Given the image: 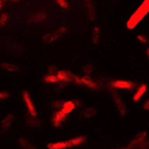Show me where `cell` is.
Masks as SVG:
<instances>
[{
	"label": "cell",
	"instance_id": "2",
	"mask_svg": "<svg viewBox=\"0 0 149 149\" xmlns=\"http://www.w3.org/2000/svg\"><path fill=\"white\" fill-rule=\"evenodd\" d=\"M109 93H110V98H111V101H113V104H114L118 116H120L121 118H125L126 116H128V106H126V104H125L122 95L120 94V91L113 90V89H110Z\"/></svg>",
	"mask_w": 149,
	"mask_h": 149
},
{
	"label": "cell",
	"instance_id": "9",
	"mask_svg": "<svg viewBox=\"0 0 149 149\" xmlns=\"http://www.w3.org/2000/svg\"><path fill=\"white\" fill-rule=\"evenodd\" d=\"M148 137V132L146 130H142V132H139L137 134L133 137L132 140H130V142L128 144V146H126V149H137L140 146V144H141L144 140Z\"/></svg>",
	"mask_w": 149,
	"mask_h": 149
},
{
	"label": "cell",
	"instance_id": "30",
	"mask_svg": "<svg viewBox=\"0 0 149 149\" xmlns=\"http://www.w3.org/2000/svg\"><path fill=\"white\" fill-rule=\"evenodd\" d=\"M73 101H74L75 108H81V106H83V105H85V102H83L82 100H79V98H78V100H73Z\"/></svg>",
	"mask_w": 149,
	"mask_h": 149
},
{
	"label": "cell",
	"instance_id": "23",
	"mask_svg": "<svg viewBox=\"0 0 149 149\" xmlns=\"http://www.w3.org/2000/svg\"><path fill=\"white\" fill-rule=\"evenodd\" d=\"M55 3L58 4L62 10H66V11L70 10V4H69V1H67V0H55Z\"/></svg>",
	"mask_w": 149,
	"mask_h": 149
},
{
	"label": "cell",
	"instance_id": "1",
	"mask_svg": "<svg viewBox=\"0 0 149 149\" xmlns=\"http://www.w3.org/2000/svg\"><path fill=\"white\" fill-rule=\"evenodd\" d=\"M87 141L86 136H77L73 139L67 140V141H56V142H49L46 148L47 149H73L77 146L83 145Z\"/></svg>",
	"mask_w": 149,
	"mask_h": 149
},
{
	"label": "cell",
	"instance_id": "28",
	"mask_svg": "<svg viewBox=\"0 0 149 149\" xmlns=\"http://www.w3.org/2000/svg\"><path fill=\"white\" fill-rule=\"evenodd\" d=\"M56 71H58V67H56L55 65H50V66L47 67V73L49 74H56Z\"/></svg>",
	"mask_w": 149,
	"mask_h": 149
},
{
	"label": "cell",
	"instance_id": "15",
	"mask_svg": "<svg viewBox=\"0 0 149 149\" xmlns=\"http://www.w3.org/2000/svg\"><path fill=\"white\" fill-rule=\"evenodd\" d=\"M17 145H19L20 149H40L38 145H35L34 142H31L26 137H19L17 139Z\"/></svg>",
	"mask_w": 149,
	"mask_h": 149
},
{
	"label": "cell",
	"instance_id": "7",
	"mask_svg": "<svg viewBox=\"0 0 149 149\" xmlns=\"http://www.w3.org/2000/svg\"><path fill=\"white\" fill-rule=\"evenodd\" d=\"M69 118V113H67L65 109H59V110H55L51 116V124L54 128H61V125L66 121Z\"/></svg>",
	"mask_w": 149,
	"mask_h": 149
},
{
	"label": "cell",
	"instance_id": "25",
	"mask_svg": "<svg viewBox=\"0 0 149 149\" xmlns=\"http://www.w3.org/2000/svg\"><path fill=\"white\" fill-rule=\"evenodd\" d=\"M137 40H139L141 45H146V43H149V38L146 36V35H144V34L137 35Z\"/></svg>",
	"mask_w": 149,
	"mask_h": 149
},
{
	"label": "cell",
	"instance_id": "22",
	"mask_svg": "<svg viewBox=\"0 0 149 149\" xmlns=\"http://www.w3.org/2000/svg\"><path fill=\"white\" fill-rule=\"evenodd\" d=\"M93 71H94V66L91 65V63H87V65H85V66H83V69H82L83 75H86V77H90L91 74H93Z\"/></svg>",
	"mask_w": 149,
	"mask_h": 149
},
{
	"label": "cell",
	"instance_id": "32",
	"mask_svg": "<svg viewBox=\"0 0 149 149\" xmlns=\"http://www.w3.org/2000/svg\"><path fill=\"white\" fill-rule=\"evenodd\" d=\"M3 7H4V1H3V0H0V12H1Z\"/></svg>",
	"mask_w": 149,
	"mask_h": 149
},
{
	"label": "cell",
	"instance_id": "8",
	"mask_svg": "<svg viewBox=\"0 0 149 149\" xmlns=\"http://www.w3.org/2000/svg\"><path fill=\"white\" fill-rule=\"evenodd\" d=\"M110 87L113 90H132L136 87V83L132 81H126V79H114L110 82Z\"/></svg>",
	"mask_w": 149,
	"mask_h": 149
},
{
	"label": "cell",
	"instance_id": "14",
	"mask_svg": "<svg viewBox=\"0 0 149 149\" xmlns=\"http://www.w3.org/2000/svg\"><path fill=\"white\" fill-rule=\"evenodd\" d=\"M56 78H58L59 82H63V83H71L74 79V75L75 74L69 71V70H58L56 71Z\"/></svg>",
	"mask_w": 149,
	"mask_h": 149
},
{
	"label": "cell",
	"instance_id": "24",
	"mask_svg": "<svg viewBox=\"0 0 149 149\" xmlns=\"http://www.w3.org/2000/svg\"><path fill=\"white\" fill-rule=\"evenodd\" d=\"M63 104H65V101L63 100H55V101H52L51 102V106L54 109H56V110H59V109H62Z\"/></svg>",
	"mask_w": 149,
	"mask_h": 149
},
{
	"label": "cell",
	"instance_id": "13",
	"mask_svg": "<svg viewBox=\"0 0 149 149\" xmlns=\"http://www.w3.org/2000/svg\"><path fill=\"white\" fill-rule=\"evenodd\" d=\"M47 19V12L45 10H39L36 11L35 14L30 15L27 19L28 23H34V24H38V23H42V22H45Z\"/></svg>",
	"mask_w": 149,
	"mask_h": 149
},
{
	"label": "cell",
	"instance_id": "18",
	"mask_svg": "<svg viewBox=\"0 0 149 149\" xmlns=\"http://www.w3.org/2000/svg\"><path fill=\"white\" fill-rule=\"evenodd\" d=\"M101 39V28L98 26L93 28V32H91V43L93 45H98Z\"/></svg>",
	"mask_w": 149,
	"mask_h": 149
},
{
	"label": "cell",
	"instance_id": "31",
	"mask_svg": "<svg viewBox=\"0 0 149 149\" xmlns=\"http://www.w3.org/2000/svg\"><path fill=\"white\" fill-rule=\"evenodd\" d=\"M142 109L145 111H149V100H146L145 102H144V105H142Z\"/></svg>",
	"mask_w": 149,
	"mask_h": 149
},
{
	"label": "cell",
	"instance_id": "27",
	"mask_svg": "<svg viewBox=\"0 0 149 149\" xmlns=\"http://www.w3.org/2000/svg\"><path fill=\"white\" fill-rule=\"evenodd\" d=\"M148 148H149V137H146V139L140 144V146L137 149H148Z\"/></svg>",
	"mask_w": 149,
	"mask_h": 149
},
{
	"label": "cell",
	"instance_id": "19",
	"mask_svg": "<svg viewBox=\"0 0 149 149\" xmlns=\"http://www.w3.org/2000/svg\"><path fill=\"white\" fill-rule=\"evenodd\" d=\"M97 114V110L94 108H85L82 110V113H81V116H82V118H93L94 116Z\"/></svg>",
	"mask_w": 149,
	"mask_h": 149
},
{
	"label": "cell",
	"instance_id": "6",
	"mask_svg": "<svg viewBox=\"0 0 149 149\" xmlns=\"http://www.w3.org/2000/svg\"><path fill=\"white\" fill-rule=\"evenodd\" d=\"M73 82L75 85H78V86H83L86 89H90V90H98L100 89L98 83L94 79H91L90 77H86V75H74Z\"/></svg>",
	"mask_w": 149,
	"mask_h": 149
},
{
	"label": "cell",
	"instance_id": "26",
	"mask_svg": "<svg viewBox=\"0 0 149 149\" xmlns=\"http://www.w3.org/2000/svg\"><path fill=\"white\" fill-rule=\"evenodd\" d=\"M10 97H11L10 91H6V90L0 91V102H1V101H6V100H8V98H10Z\"/></svg>",
	"mask_w": 149,
	"mask_h": 149
},
{
	"label": "cell",
	"instance_id": "21",
	"mask_svg": "<svg viewBox=\"0 0 149 149\" xmlns=\"http://www.w3.org/2000/svg\"><path fill=\"white\" fill-rule=\"evenodd\" d=\"M10 22V14L8 12H1L0 15V28H4Z\"/></svg>",
	"mask_w": 149,
	"mask_h": 149
},
{
	"label": "cell",
	"instance_id": "17",
	"mask_svg": "<svg viewBox=\"0 0 149 149\" xmlns=\"http://www.w3.org/2000/svg\"><path fill=\"white\" fill-rule=\"evenodd\" d=\"M0 69L4 70L6 73H17L20 71V67L15 65V63H11V62H3L0 63Z\"/></svg>",
	"mask_w": 149,
	"mask_h": 149
},
{
	"label": "cell",
	"instance_id": "35",
	"mask_svg": "<svg viewBox=\"0 0 149 149\" xmlns=\"http://www.w3.org/2000/svg\"><path fill=\"white\" fill-rule=\"evenodd\" d=\"M3 1H6V0H3Z\"/></svg>",
	"mask_w": 149,
	"mask_h": 149
},
{
	"label": "cell",
	"instance_id": "16",
	"mask_svg": "<svg viewBox=\"0 0 149 149\" xmlns=\"http://www.w3.org/2000/svg\"><path fill=\"white\" fill-rule=\"evenodd\" d=\"M146 90H148V86H146L145 83L140 85L139 89L136 90V93L133 94V102H136V104H137V102H140V101H141V98L145 95Z\"/></svg>",
	"mask_w": 149,
	"mask_h": 149
},
{
	"label": "cell",
	"instance_id": "4",
	"mask_svg": "<svg viewBox=\"0 0 149 149\" xmlns=\"http://www.w3.org/2000/svg\"><path fill=\"white\" fill-rule=\"evenodd\" d=\"M22 100H23V104L26 106V110H27V114L30 117H38V109L35 106L32 97L28 90H22Z\"/></svg>",
	"mask_w": 149,
	"mask_h": 149
},
{
	"label": "cell",
	"instance_id": "34",
	"mask_svg": "<svg viewBox=\"0 0 149 149\" xmlns=\"http://www.w3.org/2000/svg\"><path fill=\"white\" fill-rule=\"evenodd\" d=\"M12 3H17V1H20V0H11Z\"/></svg>",
	"mask_w": 149,
	"mask_h": 149
},
{
	"label": "cell",
	"instance_id": "10",
	"mask_svg": "<svg viewBox=\"0 0 149 149\" xmlns=\"http://www.w3.org/2000/svg\"><path fill=\"white\" fill-rule=\"evenodd\" d=\"M14 121H15V114L8 113V114L4 116L3 120L0 121V130H1V133H7L8 130L11 129V126H12Z\"/></svg>",
	"mask_w": 149,
	"mask_h": 149
},
{
	"label": "cell",
	"instance_id": "3",
	"mask_svg": "<svg viewBox=\"0 0 149 149\" xmlns=\"http://www.w3.org/2000/svg\"><path fill=\"white\" fill-rule=\"evenodd\" d=\"M148 12H149V0H145V1H144V3H142L141 6L139 7V10H137L134 14H133V16L128 20V23H126V27H128L129 30L134 28L136 26L139 24V22L141 20L142 17L145 16Z\"/></svg>",
	"mask_w": 149,
	"mask_h": 149
},
{
	"label": "cell",
	"instance_id": "33",
	"mask_svg": "<svg viewBox=\"0 0 149 149\" xmlns=\"http://www.w3.org/2000/svg\"><path fill=\"white\" fill-rule=\"evenodd\" d=\"M145 54H146V58H148V61H149V47L145 50Z\"/></svg>",
	"mask_w": 149,
	"mask_h": 149
},
{
	"label": "cell",
	"instance_id": "20",
	"mask_svg": "<svg viewBox=\"0 0 149 149\" xmlns=\"http://www.w3.org/2000/svg\"><path fill=\"white\" fill-rule=\"evenodd\" d=\"M43 82L50 83V85H56V83H59V81L55 74H47V75L43 77Z\"/></svg>",
	"mask_w": 149,
	"mask_h": 149
},
{
	"label": "cell",
	"instance_id": "12",
	"mask_svg": "<svg viewBox=\"0 0 149 149\" xmlns=\"http://www.w3.org/2000/svg\"><path fill=\"white\" fill-rule=\"evenodd\" d=\"M28 116V114H27ZM24 124H26V126H27L28 129H40V128H43V125H45V122L42 121L40 118H38V117H26L24 118Z\"/></svg>",
	"mask_w": 149,
	"mask_h": 149
},
{
	"label": "cell",
	"instance_id": "29",
	"mask_svg": "<svg viewBox=\"0 0 149 149\" xmlns=\"http://www.w3.org/2000/svg\"><path fill=\"white\" fill-rule=\"evenodd\" d=\"M67 86V83H63V82H59V83H56L55 85V90L56 91H62L65 87Z\"/></svg>",
	"mask_w": 149,
	"mask_h": 149
},
{
	"label": "cell",
	"instance_id": "11",
	"mask_svg": "<svg viewBox=\"0 0 149 149\" xmlns=\"http://www.w3.org/2000/svg\"><path fill=\"white\" fill-rule=\"evenodd\" d=\"M83 3V8L86 11V15L89 17V20H95V16H97V12H95V7H94L93 0H82Z\"/></svg>",
	"mask_w": 149,
	"mask_h": 149
},
{
	"label": "cell",
	"instance_id": "5",
	"mask_svg": "<svg viewBox=\"0 0 149 149\" xmlns=\"http://www.w3.org/2000/svg\"><path fill=\"white\" fill-rule=\"evenodd\" d=\"M67 30H69V28H67L66 26H61V27L56 28L55 31H51V32H49V34H46L45 36H43V42H45L46 45H52V43H55V42H58L59 39L62 38L63 35L67 32Z\"/></svg>",
	"mask_w": 149,
	"mask_h": 149
}]
</instances>
